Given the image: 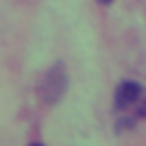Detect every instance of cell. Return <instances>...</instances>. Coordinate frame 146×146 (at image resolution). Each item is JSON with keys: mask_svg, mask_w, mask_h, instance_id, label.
I'll return each instance as SVG.
<instances>
[{"mask_svg": "<svg viewBox=\"0 0 146 146\" xmlns=\"http://www.w3.org/2000/svg\"><path fill=\"white\" fill-rule=\"evenodd\" d=\"M67 86H69V78H67L64 67L60 62L54 64V67L45 73V78H43V82H41V88H39L43 103H47V105L58 103L64 97V92H67Z\"/></svg>", "mask_w": 146, "mask_h": 146, "instance_id": "1", "label": "cell"}, {"mask_svg": "<svg viewBox=\"0 0 146 146\" xmlns=\"http://www.w3.org/2000/svg\"><path fill=\"white\" fill-rule=\"evenodd\" d=\"M142 92H144V88H142L137 82H133V80L120 82L118 86H116V92H114L116 110H127V108H131V105H135L137 99L142 97Z\"/></svg>", "mask_w": 146, "mask_h": 146, "instance_id": "2", "label": "cell"}, {"mask_svg": "<svg viewBox=\"0 0 146 146\" xmlns=\"http://www.w3.org/2000/svg\"><path fill=\"white\" fill-rule=\"evenodd\" d=\"M99 2H103V5H110V2H114V0H99Z\"/></svg>", "mask_w": 146, "mask_h": 146, "instance_id": "4", "label": "cell"}, {"mask_svg": "<svg viewBox=\"0 0 146 146\" xmlns=\"http://www.w3.org/2000/svg\"><path fill=\"white\" fill-rule=\"evenodd\" d=\"M135 118H146V88L135 103Z\"/></svg>", "mask_w": 146, "mask_h": 146, "instance_id": "3", "label": "cell"}, {"mask_svg": "<svg viewBox=\"0 0 146 146\" xmlns=\"http://www.w3.org/2000/svg\"><path fill=\"white\" fill-rule=\"evenodd\" d=\"M28 146H43V144H39V142H35V144H28Z\"/></svg>", "mask_w": 146, "mask_h": 146, "instance_id": "5", "label": "cell"}]
</instances>
